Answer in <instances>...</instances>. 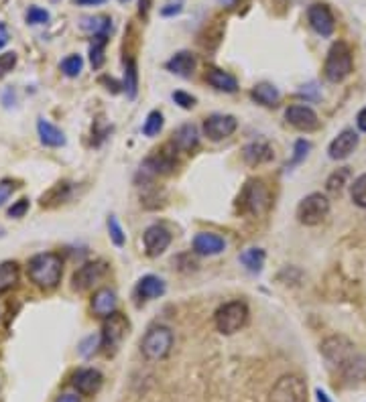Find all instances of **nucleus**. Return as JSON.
<instances>
[{
	"label": "nucleus",
	"instance_id": "obj_14",
	"mask_svg": "<svg viewBox=\"0 0 366 402\" xmlns=\"http://www.w3.org/2000/svg\"><path fill=\"white\" fill-rule=\"evenodd\" d=\"M285 118L291 124L293 128L297 130H303V132H312L319 126V120L317 114L310 108V106H303V104H293L285 110Z\"/></svg>",
	"mask_w": 366,
	"mask_h": 402
},
{
	"label": "nucleus",
	"instance_id": "obj_38",
	"mask_svg": "<svg viewBox=\"0 0 366 402\" xmlns=\"http://www.w3.org/2000/svg\"><path fill=\"white\" fill-rule=\"evenodd\" d=\"M49 21V13L41 6H31L26 10V23L29 24H45Z\"/></svg>",
	"mask_w": 366,
	"mask_h": 402
},
{
	"label": "nucleus",
	"instance_id": "obj_36",
	"mask_svg": "<svg viewBox=\"0 0 366 402\" xmlns=\"http://www.w3.org/2000/svg\"><path fill=\"white\" fill-rule=\"evenodd\" d=\"M84 68V59L79 55H70L61 61V71L68 75V77H75L79 75V71Z\"/></svg>",
	"mask_w": 366,
	"mask_h": 402
},
{
	"label": "nucleus",
	"instance_id": "obj_22",
	"mask_svg": "<svg viewBox=\"0 0 366 402\" xmlns=\"http://www.w3.org/2000/svg\"><path fill=\"white\" fill-rule=\"evenodd\" d=\"M206 79L212 88H216L220 92H226V94H234L238 90V82L234 75H230L228 71L218 70V68H210L206 73Z\"/></svg>",
	"mask_w": 366,
	"mask_h": 402
},
{
	"label": "nucleus",
	"instance_id": "obj_41",
	"mask_svg": "<svg viewBox=\"0 0 366 402\" xmlns=\"http://www.w3.org/2000/svg\"><path fill=\"white\" fill-rule=\"evenodd\" d=\"M17 65V53L6 51L0 55V77H4L8 71H13V68Z\"/></svg>",
	"mask_w": 366,
	"mask_h": 402
},
{
	"label": "nucleus",
	"instance_id": "obj_23",
	"mask_svg": "<svg viewBox=\"0 0 366 402\" xmlns=\"http://www.w3.org/2000/svg\"><path fill=\"white\" fill-rule=\"evenodd\" d=\"M37 132H39V139L45 146H51V148H57V146H63L66 144V134L55 126L51 124L49 120L39 118L37 122Z\"/></svg>",
	"mask_w": 366,
	"mask_h": 402
},
{
	"label": "nucleus",
	"instance_id": "obj_42",
	"mask_svg": "<svg viewBox=\"0 0 366 402\" xmlns=\"http://www.w3.org/2000/svg\"><path fill=\"white\" fill-rule=\"evenodd\" d=\"M173 100H175V104H179V106L185 108V110H192L195 106L194 95L185 94V92H175V94H173Z\"/></svg>",
	"mask_w": 366,
	"mask_h": 402
},
{
	"label": "nucleus",
	"instance_id": "obj_17",
	"mask_svg": "<svg viewBox=\"0 0 366 402\" xmlns=\"http://www.w3.org/2000/svg\"><path fill=\"white\" fill-rule=\"evenodd\" d=\"M226 242L224 238L212 232H201L194 238V252L199 256H216L220 252H224Z\"/></svg>",
	"mask_w": 366,
	"mask_h": 402
},
{
	"label": "nucleus",
	"instance_id": "obj_27",
	"mask_svg": "<svg viewBox=\"0 0 366 402\" xmlns=\"http://www.w3.org/2000/svg\"><path fill=\"white\" fill-rule=\"evenodd\" d=\"M124 90L126 95L132 100L137 98V90H139V73H137V63L132 57L124 59Z\"/></svg>",
	"mask_w": 366,
	"mask_h": 402
},
{
	"label": "nucleus",
	"instance_id": "obj_2",
	"mask_svg": "<svg viewBox=\"0 0 366 402\" xmlns=\"http://www.w3.org/2000/svg\"><path fill=\"white\" fill-rule=\"evenodd\" d=\"M29 279L37 284L39 288H55L61 283V275H63V261L59 254L55 252H43V254H35L29 266H26Z\"/></svg>",
	"mask_w": 366,
	"mask_h": 402
},
{
	"label": "nucleus",
	"instance_id": "obj_20",
	"mask_svg": "<svg viewBox=\"0 0 366 402\" xmlns=\"http://www.w3.org/2000/svg\"><path fill=\"white\" fill-rule=\"evenodd\" d=\"M163 293H165V283H163L159 277H155V275H146V277H143V279L139 281V284H137V288H135V295H137L139 301H153V299H159Z\"/></svg>",
	"mask_w": 366,
	"mask_h": 402
},
{
	"label": "nucleus",
	"instance_id": "obj_49",
	"mask_svg": "<svg viewBox=\"0 0 366 402\" xmlns=\"http://www.w3.org/2000/svg\"><path fill=\"white\" fill-rule=\"evenodd\" d=\"M55 402H82V401H79V396H77V394H61V396H59Z\"/></svg>",
	"mask_w": 366,
	"mask_h": 402
},
{
	"label": "nucleus",
	"instance_id": "obj_4",
	"mask_svg": "<svg viewBox=\"0 0 366 402\" xmlns=\"http://www.w3.org/2000/svg\"><path fill=\"white\" fill-rule=\"evenodd\" d=\"M246 321H248V307L243 301H230V303L222 305L214 315L216 330L224 335L241 332L246 325Z\"/></svg>",
	"mask_w": 366,
	"mask_h": 402
},
{
	"label": "nucleus",
	"instance_id": "obj_53",
	"mask_svg": "<svg viewBox=\"0 0 366 402\" xmlns=\"http://www.w3.org/2000/svg\"><path fill=\"white\" fill-rule=\"evenodd\" d=\"M0 234H2V230H0Z\"/></svg>",
	"mask_w": 366,
	"mask_h": 402
},
{
	"label": "nucleus",
	"instance_id": "obj_3",
	"mask_svg": "<svg viewBox=\"0 0 366 402\" xmlns=\"http://www.w3.org/2000/svg\"><path fill=\"white\" fill-rule=\"evenodd\" d=\"M350 71H352V51L344 41H338L328 51L323 73H326L328 82L338 84L350 75Z\"/></svg>",
	"mask_w": 366,
	"mask_h": 402
},
{
	"label": "nucleus",
	"instance_id": "obj_1",
	"mask_svg": "<svg viewBox=\"0 0 366 402\" xmlns=\"http://www.w3.org/2000/svg\"><path fill=\"white\" fill-rule=\"evenodd\" d=\"M321 354L332 366L340 368L344 376H348L350 380L365 378L366 357L356 352V348L350 339H346L342 335L328 337L321 343Z\"/></svg>",
	"mask_w": 366,
	"mask_h": 402
},
{
	"label": "nucleus",
	"instance_id": "obj_7",
	"mask_svg": "<svg viewBox=\"0 0 366 402\" xmlns=\"http://www.w3.org/2000/svg\"><path fill=\"white\" fill-rule=\"evenodd\" d=\"M126 333H128V319L122 313H112L104 321L100 348H104V352L108 355H114L116 350L121 348L122 339L126 337Z\"/></svg>",
	"mask_w": 366,
	"mask_h": 402
},
{
	"label": "nucleus",
	"instance_id": "obj_45",
	"mask_svg": "<svg viewBox=\"0 0 366 402\" xmlns=\"http://www.w3.org/2000/svg\"><path fill=\"white\" fill-rule=\"evenodd\" d=\"M13 191H15V183L13 181H8V179H4L2 183H0V206L13 195Z\"/></svg>",
	"mask_w": 366,
	"mask_h": 402
},
{
	"label": "nucleus",
	"instance_id": "obj_11",
	"mask_svg": "<svg viewBox=\"0 0 366 402\" xmlns=\"http://www.w3.org/2000/svg\"><path fill=\"white\" fill-rule=\"evenodd\" d=\"M106 270H108V264H106V262H86L84 266H79V268L73 272V288H75V291H88V288H92V286L106 275Z\"/></svg>",
	"mask_w": 366,
	"mask_h": 402
},
{
	"label": "nucleus",
	"instance_id": "obj_9",
	"mask_svg": "<svg viewBox=\"0 0 366 402\" xmlns=\"http://www.w3.org/2000/svg\"><path fill=\"white\" fill-rule=\"evenodd\" d=\"M270 402H307L305 380L295 374L279 378L270 390Z\"/></svg>",
	"mask_w": 366,
	"mask_h": 402
},
{
	"label": "nucleus",
	"instance_id": "obj_44",
	"mask_svg": "<svg viewBox=\"0 0 366 402\" xmlns=\"http://www.w3.org/2000/svg\"><path fill=\"white\" fill-rule=\"evenodd\" d=\"M96 346H98V337L90 335V337H86V339L82 341V346H79V354L90 355L92 352H96Z\"/></svg>",
	"mask_w": 366,
	"mask_h": 402
},
{
	"label": "nucleus",
	"instance_id": "obj_47",
	"mask_svg": "<svg viewBox=\"0 0 366 402\" xmlns=\"http://www.w3.org/2000/svg\"><path fill=\"white\" fill-rule=\"evenodd\" d=\"M356 124H358V128L366 132V108H363L360 112H358V116H356Z\"/></svg>",
	"mask_w": 366,
	"mask_h": 402
},
{
	"label": "nucleus",
	"instance_id": "obj_19",
	"mask_svg": "<svg viewBox=\"0 0 366 402\" xmlns=\"http://www.w3.org/2000/svg\"><path fill=\"white\" fill-rule=\"evenodd\" d=\"M243 159L244 163L250 167L265 165V163H270V161H273V148H270V144L265 141L250 142V144L244 146Z\"/></svg>",
	"mask_w": 366,
	"mask_h": 402
},
{
	"label": "nucleus",
	"instance_id": "obj_37",
	"mask_svg": "<svg viewBox=\"0 0 366 402\" xmlns=\"http://www.w3.org/2000/svg\"><path fill=\"white\" fill-rule=\"evenodd\" d=\"M108 232H110V240L114 242V246H124V242H126V236H124V232H122L121 224H119V219H116V215H108Z\"/></svg>",
	"mask_w": 366,
	"mask_h": 402
},
{
	"label": "nucleus",
	"instance_id": "obj_29",
	"mask_svg": "<svg viewBox=\"0 0 366 402\" xmlns=\"http://www.w3.org/2000/svg\"><path fill=\"white\" fill-rule=\"evenodd\" d=\"M108 33H102V35H92V47H90V61H92V68L100 70L104 65V49L108 45Z\"/></svg>",
	"mask_w": 366,
	"mask_h": 402
},
{
	"label": "nucleus",
	"instance_id": "obj_50",
	"mask_svg": "<svg viewBox=\"0 0 366 402\" xmlns=\"http://www.w3.org/2000/svg\"><path fill=\"white\" fill-rule=\"evenodd\" d=\"M316 396H317V402H332V399H330V396H328L321 388H317Z\"/></svg>",
	"mask_w": 366,
	"mask_h": 402
},
{
	"label": "nucleus",
	"instance_id": "obj_16",
	"mask_svg": "<svg viewBox=\"0 0 366 402\" xmlns=\"http://www.w3.org/2000/svg\"><path fill=\"white\" fill-rule=\"evenodd\" d=\"M102 382H104V376L98 370H94V368L79 370L73 376V386H75V390L82 396H94L98 390L102 388Z\"/></svg>",
	"mask_w": 366,
	"mask_h": 402
},
{
	"label": "nucleus",
	"instance_id": "obj_30",
	"mask_svg": "<svg viewBox=\"0 0 366 402\" xmlns=\"http://www.w3.org/2000/svg\"><path fill=\"white\" fill-rule=\"evenodd\" d=\"M19 281V264L13 261L0 264V293L13 288Z\"/></svg>",
	"mask_w": 366,
	"mask_h": 402
},
{
	"label": "nucleus",
	"instance_id": "obj_35",
	"mask_svg": "<svg viewBox=\"0 0 366 402\" xmlns=\"http://www.w3.org/2000/svg\"><path fill=\"white\" fill-rule=\"evenodd\" d=\"M163 128V114L159 110H153L145 120V126H143V132L145 137H157Z\"/></svg>",
	"mask_w": 366,
	"mask_h": 402
},
{
	"label": "nucleus",
	"instance_id": "obj_21",
	"mask_svg": "<svg viewBox=\"0 0 366 402\" xmlns=\"http://www.w3.org/2000/svg\"><path fill=\"white\" fill-rule=\"evenodd\" d=\"M92 311L98 317L106 319L112 313H116V295L110 288H100L92 297Z\"/></svg>",
	"mask_w": 366,
	"mask_h": 402
},
{
	"label": "nucleus",
	"instance_id": "obj_51",
	"mask_svg": "<svg viewBox=\"0 0 366 402\" xmlns=\"http://www.w3.org/2000/svg\"><path fill=\"white\" fill-rule=\"evenodd\" d=\"M6 41H8V35H6V31H4V26L0 24V49L6 45Z\"/></svg>",
	"mask_w": 366,
	"mask_h": 402
},
{
	"label": "nucleus",
	"instance_id": "obj_24",
	"mask_svg": "<svg viewBox=\"0 0 366 402\" xmlns=\"http://www.w3.org/2000/svg\"><path fill=\"white\" fill-rule=\"evenodd\" d=\"M195 57L190 53V51H179L171 57L169 61L165 63V68L171 71V73H177V75H183V77H190L195 70Z\"/></svg>",
	"mask_w": 366,
	"mask_h": 402
},
{
	"label": "nucleus",
	"instance_id": "obj_10",
	"mask_svg": "<svg viewBox=\"0 0 366 402\" xmlns=\"http://www.w3.org/2000/svg\"><path fill=\"white\" fill-rule=\"evenodd\" d=\"M236 128H238V120L230 114H212L204 120V134L214 142L228 139L230 134H234Z\"/></svg>",
	"mask_w": 366,
	"mask_h": 402
},
{
	"label": "nucleus",
	"instance_id": "obj_52",
	"mask_svg": "<svg viewBox=\"0 0 366 402\" xmlns=\"http://www.w3.org/2000/svg\"><path fill=\"white\" fill-rule=\"evenodd\" d=\"M121 2H128V0H121Z\"/></svg>",
	"mask_w": 366,
	"mask_h": 402
},
{
	"label": "nucleus",
	"instance_id": "obj_48",
	"mask_svg": "<svg viewBox=\"0 0 366 402\" xmlns=\"http://www.w3.org/2000/svg\"><path fill=\"white\" fill-rule=\"evenodd\" d=\"M106 0H73V4L77 6H96V4H104Z\"/></svg>",
	"mask_w": 366,
	"mask_h": 402
},
{
	"label": "nucleus",
	"instance_id": "obj_25",
	"mask_svg": "<svg viewBox=\"0 0 366 402\" xmlns=\"http://www.w3.org/2000/svg\"><path fill=\"white\" fill-rule=\"evenodd\" d=\"M177 150H194L197 146V128L194 124H183L177 128V132L173 134V142H171Z\"/></svg>",
	"mask_w": 366,
	"mask_h": 402
},
{
	"label": "nucleus",
	"instance_id": "obj_34",
	"mask_svg": "<svg viewBox=\"0 0 366 402\" xmlns=\"http://www.w3.org/2000/svg\"><path fill=\"white\" fill-rule=\"evenodd\" d=\"M350 195H352V201H354L358 208L366 210V173L360 175L358 179H354V183H352V187H350Z\"/></svg>",
	"mask_w": 366,
	"mask_h": 402
},
{
	"label": "nucleus",
	"instance_id": "obj_8",
	"mask_svg": "<svg viewBox=\"0 0 366 402\" xmlns=\"http://www.w3.org/2000/svg\"><path fill=\"white\" fill-rule=\"evenodd\" d=\"M330 213V201L321 193H310L303 197L297 206V219L303 226H317L321 224Z\"/></svg>",
	"mask_w": 366,
	"mask_h": 402
},
{
	"label": "nucleus",
	"instance_id": "obj_31",
	"mask_svg": "<svg viewBox=\"0 0 366 402\" xmlns=\"http://www.w3.org/2000/svg\"><path fill=\"white\" fill-rule=\"evenodd\" d=\"M350 179H352V171H350V167H342V169L334 171V173L328 177L326 187H328L330 193H340V191L350 183Z\"/></svg>",
	"mask_w": 366,
	"mask_h": 402
},
{
	"label": "nucleus",
	"instance_id": "obj_13",
	"mask_svg": "<svg viewBox=\"0 0 366 402\" xmlns=\"http://www.w3.org/2000/svg\"><path fill=\"white\" fill-rule=\"evenodd\" d=\"M143 242H145L146 256L157 258V256H161V254L169 248V230L163 228V226H148L145 230V234H143Z\"/></svg>",
	"mask_w": 366,
	"mask_h": 402
},
{
	"label": "nucleus",
	"instance_id": "obj_39",
	"mask_svg": "<svg viewBox=\"0 0 366 402\" xmlns=\"http://www.w3.org/2000/svg\"><path fill=\"white\" fill-rule=\"evenodd\" d=\"M267 10L275 17H285L289 10V0H263Z\"/></svg>",
	"mask_w": 366,
	"mask_h": 402
},
{
	"label": "nucleus",
	"instance_id": "obj_43",
	"mask_svg": "<svg viewBox=\"0 0 366 402\" xmlns=\"http://www.w3.org/2000/svg\"><path fill=\"white\" fill-rule=\"evenodd\" d=\"M26 212H29V199H19V201L8 210V215H10V217H23Z\"/></svg>",
	"mask_w": 366,
	"mask_h": 402
},
{
	"label": "nucleus",
	"instance_id": "obj_18",
	"mask_svg": "<svg viewBox=\"0 0 366 402\" xmlns=\"http://www.w3.org/2000/svg\"><path fill=\"white\" fill-rule=\"evenodd\" d=\"M177 165L175 150H169V146L157 150V155L148 157L145 161V171H151L153 175H167Z\"/></svg>",
	"mask_w": 366,
	"mask_h": 402
},
{
	"label": "nucleus",
	"instance_id": "obj_28",
	"mask_svg": "<svg viewBox=\"0 0 366 402\" xmlns=\"http://www.w3.org/2000/svg\"><path fill=\"white\" fill-rule=\"evenodd\" d=\"M241 262L244 264V268L248 270V272H261L263 270V266H265V250H261V248H248V250H244L243 254H241Z\"/></svg>",
	"mask_w": 366,
	"mask_h": 402
},
{
	"label": "nucleus",
	"instance_id": "obj_46",
	"mask_svg": "<svg viewBox=\"0 0 366 402\" xmlns=\"http://www.w3.org/2000/svg\"><path fill=\"white\" fill-rule=\"evenodd\" d=\"M177 13H181V2L167 4L165 8H161V15H163V17H173V15H177Z\"/></svg>",
	"mask_w": 366,
	"mask_h": 402
},
{
	"label": "nucleus",
	"instance_id": "obj_40",
	"mask_svg": "<svg viewBox=\"0 0 366 402\" xmlns=\"http://www.w3.org/2000/svg\"><path fill=\"white\" fill-rule=\"evenodd\" d=\"M310 148H312V144L307 141H297L295 142V155H293V159H291V163L287 167H295V165H299L305 157H307V153H310Z\"/></svg>",
	"mask_w": 366,
	"mask_h": 402
},
{
	"label": "nucleus",
	"instance_id": "obj_12",
	"mask_svg": "<svg viewBox=\"0 0 366 402\" xmlns=\"http://www.w3.org/2000/svg\"><path fill=\"white\" fill-rule=\"evenodd\" d=\"M307 21L312 24V29L321 37H330L334 33V29H336L334 15H332L328 4H319V2L312 4L310 10H307Z\"/></svg>",
	"mask_w": 366,
	"mask_h": 402
},
{
	"label": "nucleus",
	"instance_id": "obj_33",
	"mask_svg": "<svg viewBox=\"0 0 366 402\" xmlns=\"http://www.w3.org/2000/svg\"><path fill=\"white\" fill-rule=\"evenodd\" d=\"M68 190H70V185L68 183H57L53 190H49L43 197H41V206L45 208V206H53V203H59V201H63L66 197H68Z\"/></svg>",
	"mask_w": 366,
	"mask_h": 402
},
{
	"label": "nucleus",
	"instance_id": "obj_6",
	"mask_svg": "<svg viewBox=\"0 0 366 402\" xmlns=\"http://www.w3.org/2000/svg\"><path fill=\"white\" fill-rule=\"evenodd\" d=\"M270 203V195L268 190L265 187L263 181L259 179H252L244 185V190L238 195V208L243 213H252V215H259L268 208Z\"/></svg>",
	"mask_w": 366,
	"mask_h": 402
},
{
	"label": "nucleus",
	"instance_id": "obj_15",
	"mask_svg": "<svg viewBox=\"0 0 366 402\" xmlns=\"http://www.w3.org/2000/svg\"><path fill=\"white\" fill-rule=\"evenodd\" d=\"M356 146H358V134L354 130H350V128L342 130L340 134L330 142V148H328L330 159H334V161L348 159L356 150Z\"/></svg>",
	"mask_w": 366,
	"mask_h": 402
},
{
	"label": "nucleus",
	"instance_id": "obj_32",
	"mask_svg": "<svg viewBox=\"0 0 366 402\" xmlns=\"http://www.w3.org/2000/svg\"><path fill=\"white\" fill-rule=\"evenodd\" d=\"M82 29L92 35H102V33L110 35L112 21H110V17H86V19H82Z\"/></svg>",
	"mask_w": 366,
	"mask_h": 402
},
{
	"label": "nucleus",
	"instance_id": "obj_5",
	"mask_svg": "<svg viewBox=\"0 0 366 402\" xmlns=\"http://www.w3.org/2000/svg\"><path fill=\"white\" fill-rule=\"evenodd\" d=\"M171 348H173V332L165 325L151 327L141 339V354L153 362L163 360L171 352Z\"/></svg>",
	"mask_w": 366,
	"mask_h": 402
},
{
	"label": "nucleus",
	"instance_id": "obj_26",
	"mask_svg": "<svg viewBox=\"0 0 366 402\" xmlns=\"http://www.w3.org/2000/svg\"><path fill=\"white\" fill-rule=\"evenodd\" d=\"M250 98H252L257 104H263V106L273 108V106L279 104L281 94H279V90H277L273 84H257V86L252 88V92H250Z\"/></svg>",
	"mask_w": 366,
	"mask_h": 402
}]
</instances>
